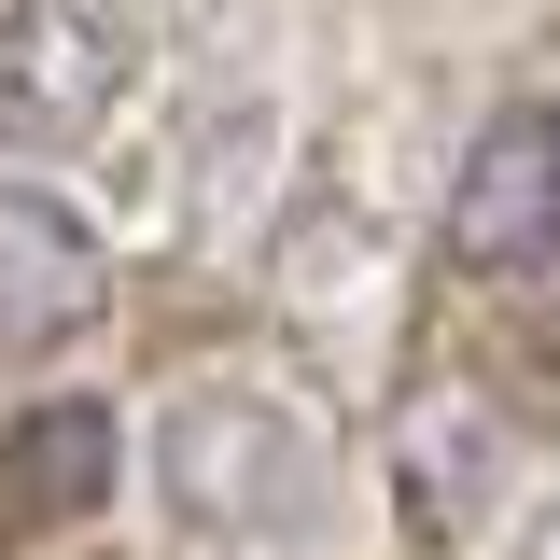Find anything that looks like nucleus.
I'll return each mask as SVG.
<instances>
[{"label": "nucleus", "instance_id": "nucleus-1", "mask_svg": "<svg viewBox=\"0 0 560 560\" xmlns=\"http://www.w3.org/2000/svg\"><path fill=\"white\" fill-rule=\"evenodd\" d=\"M154 504L183 547H224V560H308L323 518H337V463L294 393L267 378H197L154 407Z\"/></svg>", "mask_w": 560, "mask_h": 560}, {"label": "nucleus", "instance_id": "nucleus-2", "mask_svg": "<svg viewBox=\"0 0 560 560\" xmlns=\"http://www.w3.org/2000/svg\"><path fill=\"white\" fill-rule=\"evenodd\" d=\"M140 98L127 0H0V154H70Z\"/></svg>", "mask_w": 560, "mask_h": 560}, {"label": "nucleus", "instance_id": "nucleus-3", "mask_svg": "<svg viewBox=\"0 0 560 560\" xmlns=\"http://www.w3.org/2000/svg\"><path fill=\"white\" fill-rule=\"evenodd\" d=\"M434 238H448V267H477V280H518V267L560 253V127L547 113H490L463 140Z\"/></svg>", "mask_w": 560, "mask_h": 560}, {"label": "nucleus", "instance_id": "nucleus-4", "mask_svg": "<svg viewBox=\"0 0 560 560\" xmlns=\"http://www.w3.org/2000/svg\"><path fill=\"white\" fill-rule=\"evenodd\" d=\"M113 477H127V420L98 407V393H28V407L0 420V547L84 533L113 504Z\"/></svg>", "mask_w": 560, "mask_h": 560}, {"label": "nucleus", "instance_id": "nucleus-5", "mask_svg": "<svg viewBox=\"0 0 560 560\" xmlns=\"http://www.w3.org/2000/svg\"><path fill=\"white\" fill-rule=\"evenodd\" d=\"M113 308V253L98 224L57 210L43 183H0V364H43Z\"/></svg>", "mask_w": 560, "mask_h": 560}]
</instances>
